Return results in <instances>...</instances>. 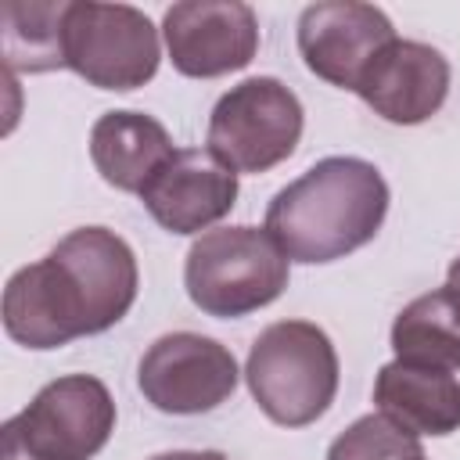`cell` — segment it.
<instances>
[{
    "label": "cell",
    "instance_id": "obj_1",
    "mask_svg": "<svg viewBox=\"0 0 460 460\" xmlns=\"http://www.w3.org/2000/svg\"><path fill=\"white\" fill-rule=\"evenodd\" d=\"M388 216V183L367 158L331 155L273 194L266 234L291 262H334L370 244Z\"/></svg>",
    "mask_w": 460,
    "mask_h": 460
},
{
    "label": "cell",
    "instance_id": "obj_2",
    "mask_svg": "<svg viewBox=\"0 0 460 460\" xmlns=\"http://www.w3.org/2000/svg\"><path fill=\"white\" fill-rule=\"evenodd\" d=\"M244 381L273 424L305 428L320 420L338 395V352L323 327L277 320L252 341Z\"/></svg>",
    "mask_w": 460,
    "mask_h": 460
},
{
    "label": "cell",
    "instance_id": "obj_3",
    "mask_svg": "<svg viewBox=\"0 0 460 460\" xmlns=\"http://www.w3.org/2000/svg\"><path fill=\"white\" fill-rule=\"evenodd\" d=\"M288 277L291 259L266 226L248 223L205 230L183 262V288L190 302L216 320H237L277 302Z\"/></svg>",
    "mask_w": 460,
    "mask_h": 460
},
{
    "label": "cell",
    "instance_id": "obj_4",
    "mask_svg": "<svg viewBox=\"0 0 460 460\" xmlns=\"http://www.w3.org/2000/svg\"><path fill=\"white\" fill-rule=\"evenodd\" d=\"M115 431V399L93 374L43 385L4 424V460H93Z\"/></svg>",
    "mask_w": 460,
    "mask_h": 460
},
{
    "label": "cell",
    "instance_id": "obj_5",
    "mask_svg": "<svg viewBox=\"0 0 460 460\" xmlns=\"http://www.w3.org/2000/svg\"><path fill=\"white\" fill-rule=\"evenodd\" d=\"M65 68L97 90H137L155 79L162 43L155 22L129 4H65Z\"/></svg>",
    "mask_w": 460,
    "mask_h": 460
},
{
    "label": "cell",
    "instance_id": "obj_6",
    "mask_svg": "<svg viewBox=\"0 0 460 460\" xmlns=\"http://www.w3.org/2000/svg\"><path fill=\"white\" fill-rule=\"evenodd\" d=\"M305 111L291 86L252 75L230 86L208 115V151L234 172H266L295 155Z\"/></svg>",
    "mask_w": 460,
    "mask_h": 460
},
{
    "label": "cell",
    "instance_id": "obj_7",
    "mask_svg": "<svg viewBox=\"0 0 460 460\" xmlns=\"http://www.w3.org/2000/svg\"><path fill=\"white\" fill-rule=\"evenodd\" d=\"M237 359L216 338L194 331H172L147 345L137 367V385L144 399L176 417L208 413L223 406L237 388Z\"/></svg>",
    "mask_w": 460,
    "mask_h": 460
},
{
    "label": "cell",
    "instance_id": "obj_8",
    "mask_svg": "<svg viewBox=\"0 0 460 460\" xmlns=\"http://www.w3.org/2000/svg\"><path fill=\"white\" fill-rule=\"evenodd\" d=\"M162 36L180 75L216 79L252 65L259 50V18L241 0H183L165 11Z\"/></svg>",
    "mask_w": 460,
    "mask_h": 460
},
{
    "label": "cell",
    "instance_id": "obj_9",
    "mask_svg": "<svg viewBox=\"0 0 460 460\" xmlns=\"http://www.w3.org/2000/svg\"><path fill=\"white\" fill-rule=\"evenodd\" d=\"M4 331L25 349H61L93 334L90 302L72 270L47 252L40 262L22 266L4 288Z\"/></svg>",
    "mask_w": 460,
    "mask_h": 460
},
{
    "label": "cell",
    "instance_id": "obj_10",
    "mask_svg": "<svg viewBox=\"0 0 460 460\" xmlns=\"http://www.w3.org/2000/svg\"><path fill=\"white\" fill-rule=\"evenodd\" d=\"M395 40L388 14L374 4L323 0L298 14V54L313 75L331 86H359L370 61Z\"/></svg>",
    "mask_w": 460,
    "mask_h": 460
},
{
    "label": "cell",
    "instance_id": "obj_11",
    "mask_svg": "<svg viewBox=\"0 0 460 460\" xmlns=\"http://www.w3.org/2000/svg\"><path fill=\"white\" fill-rule=\"evenodd\" d=\"M151 219L169 234H201L237 205V172L201 147L176 155L140 190Z\"/></svg>",
    "mask_w": 460,
    "mask_h": 460
},
{
    "label": "cell",
    "instance_id": "obj_12",
    "mask_svg": "<svg viewBox=\"0 0 460 460\" xmlns=\"http://www.w3.org/2000/svg\"><path fill=\"white\" fill-rule=\"evenodd\" d=\"M356 93L395 126H417L431 119L449 93V61L417 40H392L363 72Z\"/></svg>",
    "mask_w": 460,
    "mask_h": 460
},
{
    "label": "cell",
    "instance_id": "obj_13",
    "mask_svg": "<svg viewBox=\"0 0 460 460\" xmlns=\"http://www.w3.org/2000/svg\"><path fill=\"white\" fill-rule=\"evenodd\" d=\"M79 280L90 313H93V334L115 327L137 302L140 270L133 248L108 226H79L65 234L50 248Z\"/></svg>",
    "mask_w": 460,
    "mask_h": 460
},
{
    "label": "cell",
    "instance_id": "obj_14",
    "mask_svg": "<svg viewBox=\"0 0 460 460\" xmlns=\"http://www.w3.org/2000/svg\"><path fill=\"white\" fill-rule=\"evenodd\" d=\"M374 402L417 438L460 431V381L449 370L392 359L374 377Z\"/></svg>",
    "mask_w": 460,
    "mask_h": 460
},
{
    "label": "cell",
    "instance_id": "obj_15",
    "mask_svg": "<svg viewBox=\"0 0 460 460\" xmlns=\"http://www.w3.org/2000/svg\"><path fill=\"white\" fill-rule=\"evenodd\" d=\"M176 155L169 129L144 111H104L90 129V158L104 183L140 194L144 183Z\"/></svg>",
    "mask_w": 460,
    "mask_h": 460
},
{
    "label": "cell",
    "instance_id": "obj_16",
    "mask_svg": "<svg viewBox=\"0 0 460 460\" xmlns=\"http://www.w3.org/2000/svg\"><path fill=\"white\" fill-rule=\"evenodd\" d=\"M392 349L402 363L460 370V291L446 284L402 305L392 323Z\"/></svg>",
    "mask_w": 460,
    "mask_h": 460
},
{
    "label": "cell",
    "instance_id": "obj_17",
    "mask_svg": "<svg viewBox=\"0 0 460 460\" xmlns=\"http://www.w3.org/2000/svg\"><path fill=\"white\" fill-rule=\"evenodd\" d=\"M61 14H65V4H4L0 7L7 72L65 68Z\"/></svg>",
    "mask_w": 460,
    "mask_h": 460
},
{
    "label": "cell",
    "instance_id": "obj_18",
    "mask_svg": "<svg viewBox=\"0 0 460 460\" xmlns=\"http://www.w3.org/2000/svg\"><path fill=\"white\" fill-rule=\"evenodd\" d=\"M424 446L417 435L388 420L385 413H367L352 420L327 449V460H417Z\"/></svg>",
    "mask_w": 460,
    "mask_h": 460
},
{
    "label": "cell",
    "instance_id": "obj_19",
    "mask_svg": "<svg viewBox=\"0 0 460 460\" xmlns=\"http://www.w3.org/2000/svg\"><path fill=\"white\" fill-rule=\"evenodd\" d=\"M151 460H230V456L219 449H169V453H158Z\"/></svg>",
    "mask_w": 460,
    "mask_h": 460
},
{
    "label": "cell",
    "instance_id": "obj_20",
    "mask_svg": "<svg viewBox=\"0 0 460 460\" xmlns=\"http://www.w3.org/2000/svg\"><path fill=\"white\" fill-rule=\"evenodd\" d=\"M449 288H456V291H460V255L449 262Z\"/></svg>",
    "mask_w": 460,
    "mask_h": 460
},
{
    "label": "cell",
    "instance_id": "obj_21",
    "mask_svg": "<svg viewBox=\"0 0 460 460\" xmlns=\"http://www.w3.org/2000/svg\"><path fill=\"white\" fill-rule=\"evenodd\" d=\"M417 460H428V456H417Z\"/></svg>",
    "mask_w": 460,
    "mask_h": 460
}]
</instances>
